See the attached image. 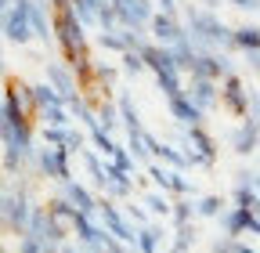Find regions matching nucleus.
Returning a JSON list of instances; mask_svg holds the SVG:
<instances>
[{
  "label": "nucleus",
  "instance_id": "obj_1",
  "mask_svg": "<svg viewBox=\"0 0 260 253\" xmlns=\"http://www.w3.org/2000/svg\"><path fill=\"white\" fill-rule=\"evenodd\" d=\"M29 11H32V0H29V4H11V0H4V37L11 44H25L32 37Z\"/></svg>",
  "mask_w": 260,
  "mask_h": 253
},
{
  "label": "nucleus",
  "instance_id": "obj_2",
  "mask_svg": "<svg viewBox=\"0 0 260 253\" xmlns=\"http://www.w3.org/2000/svg\"><path fill=\"white\" fill-rule=\"evenodd\" d=\"M32 210H37V206H29V199H25L22 188H18V196L8 192V196H4V225H8V232H15V235H29Z\"/></svg>",
  "mask_w": 260,
  "mask_h": 253
},
{
  "label": "nucleus",
  "instance_id": "obj_3",
  "mask_svg": "<svg viewBox=\"0 0 260 253\" xmlns=\"http://www.w3.org/2000/svg\"><path fill=\"white\" fill-rule=\"evenodd\" d=\"M112 8L119 15V29H141V25H152L155 18L148 0H112Z\"/></svg>",
  "mask_w": 260,
  "mask_h": 253
},
{
  "label": "nucleus",
  "instance_id": "obj_4",
  "mask_svg": "<svg viewBox=\"0 0 260 253\" xmlns=\"http://www.w3.org/2000/svg\"><path fill=\"white\" fill-rule=\"evenodd\" d=\"M191 76H206V80H228L232 76V61L217 51H199V61H195Z\"/></svg>",
  "mask_w": 260,
  "mask_h": 253
},
{
  "label": "nucleus",
  "instance_id": "obj_5",
  "mask_svg": "<svg viewBox=\"0 0 260 253\" xmlns=\"http://www.w3.org/2000/svg\"><path fill=\"white\" fill-rule=\"evenodd\" d=\"M242 232H256L260 235V217L253 210H246V206H232V210L224 213V235L239 239Z\"/></svg>",
  "mask_w": 260,
  "mask_h": 253
},
{
  "label": "nucleus",
  "instance_id": "obj_6",
  "mask_svg": "<svg viewBox=\"0 0 260 253\" xmlns=\"http://www.w3.org/2000/svg\"><path fill=\"white\" fill-rule=\"evenodd\" d=\"M220 98H224V105L232 109L235 116H249V90L242 87V80H239V76H228V80H224Z\"/></svg>",
  "mask_w": 260,
  "mask_h": 253
},
{
  "label": "nucleus",
  "instance_id": "obj_7",
  "mask_svg": "<svg viewBox=\"0 0 260 253\" xmlns=\"http://www.w3.org/2000/svg\"><path fill=\"white\" fill-rule=\"evenodd\" d=\"M188 141H191V152H188L191 167H195V163H213V160H217L213 138H210V134L203 131V126H191V131H188Z\"/></svg>",
  "mask_w": 260,
  "mask_h": 253
},
{
  "label": "nucleus",
  "instance_id": "obj_8",
  "mask_svg": "<svg viewBox=\"0 0 260 253\" xmlns=\"http://www.w3.org/2000/svg\"><path fill=\"white\" fill-rule=\"evenodd\" d=\"M152 37H155L162 47H174V44H177V40H184L188 33L177 25V18H174V15H162V11H159V15L152 18Z\"/></svg>",
  "mask_w": 260,
  "mask_h": 253
},
{
  "label": "nucleus",
  "instance_id": "obj_9",
  "mask_svg": "<svg viewBox=\"0 0 260 253\" xmlns=\"http://www.w3.org/2000/svg\"><path fill=\"white\" fill-rule=\"evenodd\" d=\"M102 228H109L116 239H123V242H138V232L126 225V217L112 206V203H102Z\"/></svg>",
  "mask_w": 260,
  "mask_h": 253
},
{
  "label": "nucleus",
  "instance_id": "obj_10",
  "mask_svg": "<svg viewBox=\"0 0 260 253\" xmlns=\"http://www.w3.org/2000/svg\"><path fill=\"white\" fill-rule=\"evenodd\" d=\"M167 102H170V116L181 119L188 131H191V126H203V109L195 105L188 94H177V98H167Z\"/></svg>",
  "mask_w": 260,
  "mask_h": 253
},
{
  "label": "nucleus",
  "instance_id": "obj_11",
  "mask_svg": "<svg viewBox=\"0 0 260 253\" xmlns=\"http://www.w3.org/2000/svg\"><path fill=\"white\" fill-rule=\"evenodd\" d=\"M232 145H235V152H239V155H249L253 148H260V119L246 116V123L239 126L235 138H232Z\"/></svg>",
  "mask_w": 260,
  "mask_h": 253
},
{
  "label": "nucleus",
  "instance_id": "obj_12",
  "mask_svg": "<svg viewBox=\"0 0 260 253\" xmlns=\"http://www.w3.org/2000/svg\"><path fill=\"white\" fill-rule=\"evenodd\" d=\"M188 98L195 102V105H199L203 112L217 102V80H206V76H191V83H188Z\"/></svg>",
  "mask_w": 260,
  "mask_h": 253
},
{
  "label": "nucleus",
  "instance_id": "obj_13",
  "mask_svg": "<svg viewBox=\"0 0 260 253\" xmlns=\"http://www.w3.org/2000/svg\"><path fill=\"white\" fill-rule=\"evenodd\" d=\"M65 199H69L80 213H87V217H94V213H102V203H94V196L87 192L83 184H76V181H69L65 184Z\"/></svg>",
  "mask_w": 260,
  "mask_h": 253
},
{
  "label": "nucleus",
  "instance_id": "obj_14",
  "mask_svg": "<svg viewBox=\"0 0 260 253\" xmlns=\"http://www.w3.org/2000/svg\"><path fill=\"white\" fill-rule=\"evenodd\" d=\"M148 174H152V181L162 188V192H177V196H188V192H191V184H188V181H184L177 170H162V167H152Z\"/></svg>",
  "mask_w": 260,
  "mask_h": 253
},
{
  "label": "nucleus",
  "instance_id": "obj_15",
  "mask_svg": "<svg viewBox=\"0 0 260 253\" xmlns=\"http://www.w3.org/2000/svg\"><path fill=\"white\" fill-rule=\"evenodd\" d=\"M47 83H51V87H54V90L61 94L65 102H69L73 94H80V90H76V80H73L69 73H65L61 66H47Z\"/></svg>",
  "mask_w": 260,
  "mask_h": 253
},
{
  "label": "nucleus",
  "instance_id": "obj_16",
  "mask_svg": "<svg viewBox=\"0 0 260 253\" xmlns=\"http://www.w3.org/2000/svg\"><path fill=\"white\" fill-rule=\"evenodd\" d=\"M32 98H37V116L40 112H47V109H54V105H65V98L51 87V83H40V87H32Z\"/></svg>",
  "mask_w": 260,
  "mask_h": 253
},
{
  "label": "nucleus",
  "instance_id": "obj_17",
  "mask_svg": "<svg viewBox=\"0 0 260 253\" xmlns=\"http://www.w3.org/2000/svg\"><path fill=\"white\" fill-rule=\"evenodd\" d=\"M235 47H242L246 54H249V51H260V29H256V25L235 29Z\"/></svg>",
  "mask_w": 260,
  "mask_h": 253
},
{
  "label": "nucleus",
  "instance_id": "obj_18",
  "mask_svg": "<svg viewBox=\"0 0 260 253\" xmlns=\"http://www.w3.org/2000/svg\"><path fill=\"white\" fill-rule=\"evenodd\" d=\"M73 11H76V18L83 25H90V22H98V15H102V0H73Z\"/></svg>",
  "mask_w": 260,
  "mask_h": 253
},
{
  "label": "nucleus",
  "instance_id": "obj_19",
  "mask_svg": "<svg viewBox=\"0 0 260 253\" xmlns=\"http://www.w3.org/2000/svg\"><path fill=\"white\" fill-rule=\"evenodd\" d=\"M29 18H32V33H37L40 40H54V25H47V18H44V8L40 4H32V11H29Z\"/></svg>",
  "mask_w": 260,
  "mask_h": 253
},
{
  "label": "nucleus",
  "instance_id": "obj_20",
  "mask_svg": "<svg viewBox=\"0 0 260 253\" xmlns=\"http://www.w3.org/2000/svg\"><path fill=\"white\" fill-rule=\"evenodd\" d=\"M159 239H162L159 228H141L134 246H138V253H155V249H159Z\"/></svg>",
  "mask_w": 260,
  "mask_h": 253
},
{
  "label": "nucleus",
  "instance_id": "obj_21",
  "mask_svg": "<svg viewBox=\"0 0 260 253\" xmlns=\"http://www.w3.org/2000/svg\"><path fill=\"white\" fill-rule=\"evenodd\" d=\"M47 126H69V105H54L47 112H40Z\"/></svg>",
  "mask_w": 260,
  "mask_h": 253
},
{
  "label": "nucleus",
  "instance_id": "obj_22",
  "mask_svg": "<svg viewBox=\"0 0 260 253\" xmlns=\"http://www.w3.org/2000/svg\"><path fill=\"white\" fill-rule=\"evenodd\" d=\"M116 116H119V112H116V105H109V102H102V105H98V123H102L105 131H112V126L119 123Z\"/></svg>",
  "mask_w": 260,
  "mask_h": 253
},
{
  "label": "nucleus",
  "instance_id": "obj_23",
  "mask_svg": "<svg viewBox=\"0 0 260 253\" xmlns=\"http://www.w3.org/2000/svg\"><path fill=\"white\" fill-rule=\"evenodd\" d=\"M195 210H199V206H191L188 199L174 206V220H177V228H188V225H191V213H195Z\"/></svg>",
  "mask_w": 260,
  "mask_h": 253
},
{
  "label": "nucleus",
  "instance_id": "obj_24",
  "mask_svg": "<svg viewBox=\"0 0 260 253\" xmlns=\"http://www.w3.org/2000/svg\"><path fill=\"white\" fill-rule=\"evenodd\" d=\"M220 210H224V203H220L217 196H206V199L199 203V213H206V217H217Z\"/></svg>",
  "mask_w": 260,
  "mask_h": 253
},
{
  "label": "nucleus",
  "instance_id": "obj_25",
  "mask_svg": "<svg viewBox=\"0 0 260 253\" xmlns=\"http://www.w3.org/2000/svg\"><path fill=\"white\" fill-rule=\"evenodd\" d=\"M123 69H126V73H141V69H145V58H141L138 51L123 54Z\"/></svg>",
  "mask_w": 260,
  "mask_h": 253
},
{
  "label": "nucleus",
  "instance_id": "obj_26",
  "mask_svg": "<svg viewBox=\"0 0 260 253\" xmlns=\"http://www.w3.org/2000/svg\"><path fill=\"white\" fill-rule=\"evenodd\" d=\"M112 163H116L123 174H130V170H134V152H123V148H119V152L112 155Z\"/></svg>",
  "mask_w": 260,
  "mask_h": 253
},
{
  "label": "nucleus",
  "instance_id": "obj_27",
  "mask_svg": "<svg viewBox=\"0 0 260 253\" xmlns=\"http://www.w3.org/2000/svg\"><path fill=\"white\" fill-rule=\"evenodd\" d=\"M18 253H44V242H40V239H32V235H22Z\"/></svg>",
  "mask_w": 260,
  "mask_h": 253
},
{
  "label": "nucleus",
  "instance_id": "obj_28",
  "mask_svg": "<svg viewBox=\"0 0 260 253\" xmlns=\"http://www.w3.org/2000/svg\"><path fill=\"white\" fill-rule=\"evenodd\" d=\"M148 210H152V213H174V210L167 206V199H162V196H148Z\"/></svg>",
  "mask_w": 260,
  "mask_h": 253
},
{
  "label": "nucleus",
  "instance_id": "obj_29",
  "mask_svg": "<svg viewBox=\"0 0 260 253\" xmlns=\"http://www.w3.org/2000/svg\"><path fill=\"white\" fill-rule=\"evenodd\" d=\"M235 242H239V239H232V235H224V239H220V242H217V246H213L210 253H235Z\"/></svg>",
  "mask_w": 260,
  "mask_h": 253
},
{
  "label": "nucleus",
  "instance_id": "obj_30",
  "mask_svg": "<svg viewBox=\"0 0 260 253\" xmlns=\"http://www.w3.org/2000/svg\"><path fill=\"white\" fill-rule=\"evenodd\" d=\"M232 4H235L239 11H256V8H260V0H232Z\"/></svg>",
  "mask_w": 260,
  "mask_h": 253
},
{
  "label": "nucleus",
  "instance_id": "obj_31",
  "mask_svg": "<svg viewBox=\"0 0 260 253\" xmlns=\"http://www.w3.org/2000/svg\"><path fill=\"white\" fill-rule=\"evenodd\" d=\"M159 8H162V15H174L177 11V0H159Z\"/></svg>",
  "mask_w": 260,
  "mask_h": 253
},
{
  "label": "nucleus",
  "instance_id": "obj_32",
  "mask_svg": "<svg viewBox=\"0 0 260 253\" xmlns=\"http://www.w3.org/2000/svg\"><path fill=\"white\" fill-rule=\"evenodd\" d=\"M249 66H253V73H260V51H249Z\"/></svg>",
  "mask_w": 260,
  "mask_h": 253
},
{
  "label": "nucleus",
  "instance_id": "obj_33",
  "mask_svg": "<svg viewBox=\"0 0 260 253\" xmlns=\"http://www.w3.org/2000/svg\"><path fill=\"white\" fill-rule=\"evenodd\" d=\"M235 253H256V249H249V246H242V242H235Z\"/></svg>",
  "mask_w": 260,
  "mask_h": 253
},
{
  "label": "nucleus",
  "instance_id": "obj_34",
  "mask_svg": "<svg viewBox=\"0 0 260 253\" xmlns=\"http://www.w3.org/2000/svg\"><path fill=\"white\" fill-rule=\"evenodd\" d=\"M199 4H206V8H217V4H220V0H199Z\"/></svg>",
  "mask_w": 260,
  "mask_h": 253
},
{
  "label": "nucleus",
  "instance_id": "obj_35",
  "mask_svg": "<svg viewBox=\"0 0 260 253\" xmlns=\"http://www.w3.org/2000/svg\"><path fill=\"white\" fill-rule=\"evenodd\" d=\"M256 196H260V174H256Z\"/></svg>",
  "mask_w": 260,
  "mask_h": 253
},
{
  "label": "nucleus",
  "instance_id": "obj_36",
  "mask_svg": "<svg viewBox=\"0 0 260 253\" xmlns=\"http://www.w3.org/2000/svg\"><path fill=\"white\" fill-rule=\"evenodd\" d=\"M11 4H29V0H11Z\"/></svg>",
  "mask_w": 260,
  "mask_h": 253
},
{
  "label": "nucleus",
  "instance_id": "obj_37",
  "mask_svg": "<svg viewBox=\"0 0 260 253\" xmlns=\"http://www.w3.org/2000/svg\"><path fill=\"white\" fill-rule=\"evenodd\" d=\"M65 253H76V249H65Z\"/></svg>",
  "mask_w": 260,
  "mask_h": 253
}]
</instances>
